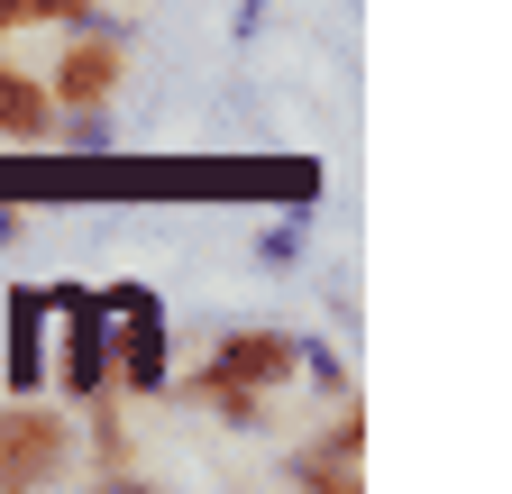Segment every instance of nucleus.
Segmentation results:
<instances>
[{
	"mask_svg": "<svg viewBox=\"0 0 512 494\" xmlns=\"http://www.w3.org/2000/svg\"><path fill=\"white\" fill-rule=\"evenodd\" d=\"M101 339H110V385L156 394L165 385V302L147 284H101Z\"/></svg>",
	"mask_w": 512,
	"mask_h": 494,
	"instance_id": "1",
	"label": "nucleus"
},
{
	"mask_svg": "<svg viewBox=\"0 0 512 494\" xmlns=\"http://www.w3.org/2000/svg\"><path fill=\"white\" fill-rule=\"evenodd\" d=\"M46 321L64 330V348H55V394H64V403H101V394H110V339H101L92 284H55V293H46Z\"/></svg>",
	"mask_w": 512,
	"mask_h": 494,
	"instance_id": "2",
	"label": "nucleus"
},
{
	"mask_svg": "<svg viewBox=\"0 0 512 494\" xmlns=\"http://www.w3.org/2000/svg\"><path fill=\"white\" fill-rule=\"evenodd\" d=\"M64 458H74V430H64V412H46V403H19V412H0V494H19V485H46Z\"/></svg>",
	"mask_w": 512,
	"mask_h": 494,
	"instance_id": "3",
	"label": "nucleus"
},
{
	"mask_svg": "<svg viewBox=\"0 0 512 494\" xmlns=\"http://www.w3.org/2000/svg\"><path fill=\"white\" fill-rule=\"evenodd\" d=\"M119 74H128V37L119 28H92L83 19V37L64 46V65H55V110H101L110 92H119Z\"/></svg>",
	"mask_w": 512,
	"mask_h": 494,
	"instance_id": "4",
	"label": "nucleus"
},
{
	"mask_svg": "<svg viewBox=\"0 0 512 494\" xmlns=\"http://www.w3.org/2000/svg\"><path fill=\"white\" fill-rule=\"evenodd\" d=\"M293 366H302V339H284V330H229V348H220L211 376L275 394V385H293Z\"/></svg>",
	"mask_w": 512,
	"mask_h": 494,
	"instance_id": "5",
	"label": "nucleus"
},
{
	"mask_svg": "<svg viewBox=\"0 0 512 494\" xmlns=\"http://www.w3.org/2000/svg\"><path fill=\"white\" fill-rule=\"evenodd\" d=\"M357 449H366V421H357V403H348V412L293 458V476H302L311 494H357Z\"/></svg>",
	"mask_w": 512,
	"mask_h": 494,
	"instance_id": "6",
	"label": "nucleus"
},
{
	"mask_svg": "<svg viewBox=\"0 0 512 494\" xmlns=\"http://www.w3.org/2000/svg\"><path fill=\"white\" fill-rule=\"evenodd\" d=\"M0 312H10V357H0V376H10L19 394H37L46 385V293H10Z\"/></svg>",
	"mask_w": 512,
	"mask_h": 494,
	"instance_id": "7",
	"label": "nucleus"
},
{
	"mask_svg": "<svg viewBox=\"0 0 512 494\" xmlns=\"http://www.w3.org/2000/svg\"><path fill=\"white\" fill-rule=\"evenodd\" d=\"M0 138H19V147H46L55 138V101L28 74H10V65H0Z\"/></svg>",
	"mask_w": 512,
	"mask_h": 494,
	"instance_id": "8",
	"label": "nucleus"
},
{
	"mask_svg": "<svg viewBox=\"0 0 512 494\" xmlns=\"http://www.w3.org/2000/svg\"><path fill=\"white\" fill-rule=\"evenodd\" d=\"M192 403H211L229 430H256V421H266V394H256V385H229V376H192Z\"/></svg>",
	"mask_w": 512,
	"mask_h": 494,
	"instance_id": "9",
	"label": "nucleus"
},
{
	"mask_svg": "<svg viewBox=\"0 0 512 494\" xmlns=\"http://www.w3.org/2000/svg\"><path fill=\"white\" fill-rule=\"evenodd\" d=\"M64 147H83V156H101V147H110V129H101V110H74V129H64Z\"/></svg>",
	"mask_w": 512,
	"mask_h": 494,
	"instance_id": "10",
	"label": "nucleus"
},
{
	"mask_svg": "<svg viewBox=\"0 0 512 494\" xmlns=\"http://www.w3.org/2000/svg\"><path fill=\"white\" fill-rule=\"evenodd\" d=\"M28 19H55V28H83L92 0H28Z\"/></svg>",
	"mask_w": 512,
	"mask_h": 494,
	"instance_id": "11",
	"label": "nucleus"
},
{
	"mask_svg": "<svg viewBox=\"0 0 512 494\" xmlns=\"http://www.w3.org/2000/svg\"><path fill=\"white\" fill-rule=\"evenodd\" d=\"M266 28V0H238V37H256Z\"/></svg>",
	"mask_w": 512,
	"mask_h": 494,
	"instance_id": "12",
	"label": "nucleus"
},
{
	"mask_svg": "<svg viewBox=\"0 0 512 494\" xmlns=\"http://www.w3.org/2000/svg\"><path fill=\"white\" fill-rule=\"evenodd\" d=\"M19 19H28V0H0V37H10Z\"/></svg>",
	"mask_w": 512,
	"mask_h": 494,
	"instance_id": "13",
	"label": "nucleus"
}]
</instances>
